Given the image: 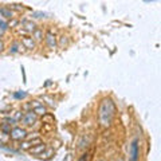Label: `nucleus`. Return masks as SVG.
<instances>
[{
  "instance_id": "obj_1",
  "label": "nucleus",
  "mask_w": 161,
  "mask_h": 161,
  "mask_svg": "<svg viewBox=\"0 0 161 161\" xmlns=\"http://www.w3.org/2000/svg\"><path fill=\"white\" fill-rule=\"evenodd\" d=\"M115 111V106L113 103L111 99H103L102 103L99 106V111H98V118L102 126H109L111 122V118L114 115Z\"/></svg>"
},
{
  "instance_id": "obj_2",
  "label": "nucleus",
  "mask_w": 161,
  "mask_h": 161,
  "mask_svg": "<svg viewBox=\"0 0 161 161\" xmlns=\"http://www.w3.org/2000/svg\"><path fill=\"white\" fill-rule=\"evenodd\" d=\"M10 136H11L12 140H23L24 137L27 136V132L22 128H14L10 132Z\"/></svg>"
},
{
  "instance_id": "obj_3",
  "label": "nucleus",
  "mask_w": 161,
  "mask_h": 161,
  "mask_svg": "<svg viewBox=\"0 0 161 161\" xmlns=\"http://www.w3.org/2000/svg\"><path fill=\"white\" fill-rule=\"evenodd\" d=\"M36 120H38V115H36L32 110L26 113V114L23 115V122L26 125H34L36 122Z\"/></svg>"
},
{
  "instance_id": "obj_4",
  "label": "nucleus",
  "mask_w": 161,
  "mask_h": 161,
  "mask_svg": "<svg viewBox=\"0 0 161 161\" xmlns=\"http://www.w3.org/2000/svg\"><path fill=\"white\" fill-rule=\"evenodd\" d=\"M39 144H42V140H40L39 137H36V138H34V140H30V141L23 142L22 144V149H24V150H28L30 148L35 146V145H39Z\"/></svg>"
},
{
  "instance_id": "obj_5",
  "label": "nucleus",
  "mask_w": 161,
  "mask_h": 161,
  "mask_svg": "<svg viewBox=\"0 0 161 161\" xmlns=\"http://www.w3.org/2000/svg\"><path fill=\"white\" fill-rule=\"evenodd\" d=\"M28 150H30L31 154H42V153L46 150V145L42 142V144H39V145H35V146L30 148Z\"/></svg>"
},
{
  "instance_id": "obj_6",
  "label": "nucleus",
  "mask_w": 161,
  "mask_h": 161,
  "mask_svg": "<svg viewBox=\"0 0 161 161\" xmlns=\"http://www.w3.org/2000/svg\"><path fill=\"white\" fill-rule=\"evenodd\" d=\"M130 156H132V161H137V157H138V142L137 141H133L130 146Z\"/></svg>"
},
{
  "instance_id": "obj_7",
  "label": "nucleus",
  "mask_w": 161,
  "mask_h": 161,
  "mask_svg": "<svg viewBox=\"0 0 161 161\" xmlns=\"http://www.w3.org/2000/svg\"><path fill=\"white\" fill-rule=\"evenodd\" d=\"M22 44L28 50H32V48H35V42L32 38H28V36H24L22 39Z\"/></svg>"
},
{
  "instance_id": "obj_8",
  "label": "nucleus",
  "mask_w": 161,
  "mask_h": 161,
  "mask_svg": "<svg viewBox=\"0 0 161 161\" xmlns=\"http://www.w3.org/2000/svg\"><path fill=\"white\" fill-rule=\"evenodd\" d=\"M23 28L26 30L27 32H34L36 30V26L34 22H31V20H23Z\"/></svg>"
},
{
  "instance_id": "obj_9",
  "label": "nucleus",
  "mask_w": 161,
  "mask_h": 161,
  "mask_svg": "<svg viewBox=\"0 0 161 161\" xmlns=\"http://www.w3.org/2000/svg\"><path fill=\"white\" fill-rule=\"evenodd\" d=\"M46 42L48 44L50 48H55L56 47V39H55V35H52L51 32H47L46 35Z\"/></svg>"
},
{
  "instance_id": "obj_10",
  "label": "nucleus",
  "mask_w": 161,
  "mask_h": 161,
  "mask_svg": "<svg viewBox=\"0 0 161 161\" xmlns=\"http://www.w3.org/2000/svg\"><path fill=\"white\" fill-rule=\"evenodd\" d=\"M0 14L3 15L4 19H10V18L12 19V15H14L12 14V11L8 10V8H0Z\"/></svg>"
},
{
  "instance_id": "obj_11",
  "label": "nucleus",
  "mask_w": 161,
  "mask_h": 161,
  "mask_svg": "<svg viewBox=\"0 0 161 161\" xmlns=\"http://www.w3.org/2000/svg\"><path fill=\"white\" fill-rule=\"evenodd\" d=\"M32 111H34L36 115H38V114H39V115H44V114H47V109L44 107L43 105H40V106L35 107V109H34V110H32Z\"/></svg>"
},
{
  "instance_id": "obj_12",
  "label": "nucleus",
  "mask_w": 161,
  "mask_h": 161,
  "mask_svg": "<svg viewBox=\"0 0 161 161\" xmlns=\"http://www.w3.org/2000/svg\"><path fill=\"white\" fill-rule=\"evenodd\" d=\"M23 113L22 111H15L14 113V117H12V120L15 121V122H18V121H22L23 120Z\"/></svg>"
},
{
  "instance_id": "obj_13",
  "label": "nucleus",
  "mask_w": 161,
  "mask_h": 161,
  "mask_svg": "<svg viewBox=\"0 0 161 161\" xmlns=\"http://www.w3.org/2000/svg\"><path fill=\"white\" fill-rule=\"evenodd\" d=\"M32 34H34V36H35L36 40H42V39H43V34H42V31H40V30H35L34 32H32Z\"/></svg>"
},
{
  "instance_id": "obj_14",
  "label": "nucleus",
  "mask_w": 161,
  "mask_h": 161,
  "mask_svg": "<svg viewBox=\"0 0 161 161\" xmlns=\"http://www.w3.org/2000/svg\"><path fill=\"white\" fill-rule=\"evenodd\" d=\"M11 124H3L2 125V130L6 133V134H10V132H11V126H10Z\"/></svg>"
},
{
  "instance_id": "obj_15",
  "label": "nucleus",
  "mask_w": 161,
  "mask_h": 161,
  "mask_svg": "<svg viewBox=\"0 0 161 161\" xmlns=\"http://www.w3.org/2000/svg\"><path fill=\"white\" fill-rule=\"evenodd\" d=\"M14 97H15V98H26V97H27V93H24V91H22V93H15Z\"/></svg>"
},
{
  "instance_id": "obj_16",
  "label": "nucleus",
  "mask_w": 161,
  "mask_h": 161,
  "mask_svg": "<svg viewBox=\"0 0 161 161\" xmlns=\"http://www.w3.org/2000/svg\"><path fill=\"white\" fill-rule=\"evenodd\" d=\"M50 154H52V150H44L43 153H42V154H40V156H42V157H44V159H48V157H50Z\"/></svg>"
},
{
  "instance_id": "obj_17",
  "label": "nucleus",
  "mask_w": 161,
  "mask_h": 161,
  "mask_svg": "<svg viewBox=\"0 0 161 161\" xmlns=\"http://www.w3.org/2000/svg\"><path fill=\"white\" fill-rule=\"evenodd\" d=\"M19 44L18 43H14V44H12V47H11V52H18L19 51Z\"/></svg>"
},
{
  "instance_id": "obj_18",
  "label": "nucleus",
  "mask_w": 161,
  "mask_h": 161,
  "mask_svg": "<svg viewBox=\"0 0 161 161\" xmlns=\"http://www.w3.org/2000/svg\"><path fill=\"white\" fill-rule=\"evenodd\" d=\"M40 105H42V103H40V102H39V101H32V102L30 103V106H31V107H34V109H35V107H38V106H40Z\"/></svg>"
},
{
  "instance_id": "obj_19",
  "label": "nucleus",
  "mask_w": 161,
  "mask_h": 161,
  "mask_svg": "<svg viewBox=\"0 0 161 161\" xmlns=\"http://www.w3.org/2000/svg\"><path fill=\"white\" fill-rule=\"evenodd\" d=\"M63 161H72V154H71V153H68L67 156H64Z\"/></svg>"
},
{
  "instance_id": "obj_20",
  "label": "nucleus",
  "mask_w": 161,
  "mask_h": 161,
  "mask_svg": "<svg viewBox=\"0 0 161 161\" xmlns=\"http://www.w3.org/2000/svg\"><path fill=\"white\" fill-rule=\"evenodd\" d=\"M16 24H18V20H12L11 23H7V26L11 27V26H16Z\"/></svg>"
},
{
  "instance_id": "obj_21",
  "label": "nucleus",
  "mask_w": 161,
  "mask_h": 161,
  "mask_svg": "<svg viewBox=\"0 0 161 161\" xmlns=\"http://www.w3.org/2000/svg\"><path fill=\"white\" fill-rule=\"evenodd\" d=\"M78 161H87V154H83Z\"/></svg>"
},
{
  "instance_id": "obj_22",
  "label": "nucleus",
  "mask_w": 161,
  "mask_h": 161,
  "mask_svg": "<svg viewBox=\"0 0 161 161\" xmlns=\"http://www.w3.org/2000/svg\"><path fill=\"white\" fill-rule=\"evenodd\" d=\"M35 18H42V15H44V14H42V12H35Z\"/></svg>"
},
{
  "instance_id": "obj_23",
  "label": "nucleus",
  "mask_w": 161,
  "mask_h": 161,
  "mask_svg": "<svg viewBox=\"0 0 161 161\" xmlns=\"http://www.w3.org/2000/svg\"><path fill=\"white\" fill-rule=\"evenodd\" d=\"M4 50V43L2 42V40H0V52H2Z\"/></svg>"
},
{
  "instance_id": "obj_24",
  "label": "nucleus",
  "mask_w": 161,
  "mask_h": 161,
  "mask_svg": "<svg viewBox=\"0 0 161 161\" xmlns=\"http://www.w3.org/2000/svg\"><path fill=\"white\" fill-rule=\"evenodd\" d=\"M4 31H6V30H3V28H0V36H2V35L4 34Z\"/></svg>"
},
{
  "instance_id": "obj_25",
  "label": "nucleus",
  "mask_w": 161,
  "mask_h": 161,
  "mask_svg": "<svg viewBox=\"0 0 161 161\" xmlns=\"http://www.w3.org/2000/svg\"><path fill=\"white\" fill-rule=\"evenodd\" d=\"M101 161H102V160H101Z\"/></svg>"
}]
</instances>
